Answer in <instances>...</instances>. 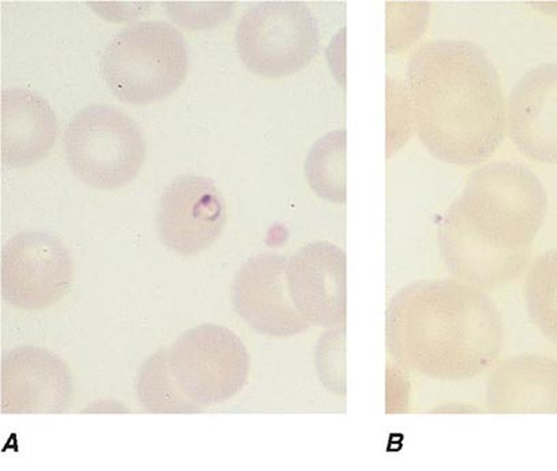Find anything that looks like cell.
<instances>
[{
  "label": "cell",
  "instance_id": "obj_16",
  "mask_svg": "<svg viewBox=\"0 0 557 471\" xmlns=\"http://www.w3.org/2000/svg\"><path fill=\"white\" fill-rule=\"evenodd\" d=\"M305 174L315 195L326 201H346V131L320 137L305 160Z\"/></svg>",
  "mask_w": 557,
  "mask_h": 471
},
{
  "label": "cell",
  "instance_id": "obj_15",
  "mask_svg": "<svg viewBox=\"0 0 557 471\" xmlns=\"http://www.w3.org/2000/svg\"><path fill=\"white\" fill-rule=\"evenodd\" d=\"M485 396L495 411L557 410V362L541 355L507 358L487 380Z\"/></svg>",
  "mask_w": 557,
  "mask_h": 471
},
{
  "label": "cell",
  "instance_id": "obj_8",
  "mask_svg": "<svg viewBox=\"0 0 557 471\" xmlns=\"http://www.w3.org/2000/svg\"><path fill=\"white\" fill-rule=\"evenodd\" d=\"M73 260L66 245L50 233L14 235L2 249V294L13 307L41 310L66 296L73 283Z\"/></svg>",
  "mask_w": 557,
  "mask_h": 471
},
{
  "label": "cell",
  "instance_id": "obj_3",
  "mask_svg": "<svg viewBox=\"0 0 557 471\" xmlns=\"http://www.w3.org/2000/svg\"><path fill=\"white\" fill-rule=\"evenodd\" d=\"M385 338L391 358L405 371L462 382L494 365L505 325L484 290L449 277L400 288L388 305Z\"/></svg>",
  "mask_w": 557,
  "mask_h": 471
},
{
  "label": "cell",
  "instance_id": "obj_7",
  "mask_svg": "<svg viewBox=\"0 0 557 471\" xmlns=\"http://www.w3.org/2000/svg\"><path fill=\"white\" fill-rule=\"evenodd\" d=\"M235 46L246 67L259 76H292L320 51L318 21L302 2H261L239 20Z\"/></svg>",
  "mask_w": 557,
  "mask_h": 471
},
{
  "label": "cell",
  "instance_id": "obj_5",
  "mask_svg": "<svg viewBox=\"0 0 557 471\" xmlns=\"http://www.w3.org/2000/svg\"><path fill=\"white\" fill-rule=\"evenodd\" d=\"M106 83L125 103L148 104L168 98L189 72V48L175 26L138 21L117 32L101 57Z\"/></svg>",
  "mask_w": 557,
  "mask_h": 471
},
{
  "label": "cell",
  "instance_id": "obj_6",
  "mask_svg": "<svg viewBox=\"0 0 557 471\" xmlns=\"http://www.w3.org/2000/svg\"><path fill=\"white\" fill-rule=\"evenodd\" d=\"M73 173L99 190H114L136 178L147 154L136 122L115 106L96 103L74 114L63 133Z\"/></svg>",
  "mask_w": 557,
  "mask_h": 471
},
{
  "label": "cell",
  "instance_id": "obj_2",
  "mask_svg": "<svg viewBox=\"0 0 557 471\" xmlns=\"http://www.w3.org/2000/svg\"><path fill=\"white\" fill-rule=\"evenodd\" d=\"M406 84L412 127L433 157L468 168L484 163L505 140L500 74L474 42H424L407 63Z\"/></svg>",
  "mask_w": 557,
  "mask_h": 471
},
{
  "label": "cell",
  "instance_id": "obj_17",
  "mask_svg": "<svg viewBox=\"0 0 557 471\" xmlns=\"http://www.w3.org/2000/svg\"><path fill=\"white\" fill-rule=\"evenodd\" d=\"M524 303L532 323L557 345V248L544 251L530 265Z\"/></svg>",
  "mask_w": 557,
  "mask_h": 471
},
{
  "label": "cell",
  "instance_id": "obj_19",
  "mask_svg": "<svg viewBox=\"0 0 557 471\" xmlns=\"http://www.w3.org/2000/svg\"><path fill=\"white\" fill-rule=\"evenodd\" d=\"M535 8L544 10V12H548L549 14L557 15V3H548V4H535Z\"/></svg>",
  "mask_w": 557,
  "mask_h": 471
},
{
  "label": "cell",
  "instance_id": "obj_1",
  "mask_svg": "<svg viewBox=\"0 0 557 471\" xmlns=\"http://www.w3.org/2000/svg\"><path fill=\"white\" fill-rule=\"evenodd\" d=\"M548 197L539 176L518 162L473 171L438 226L449 274L481 290L516 281L527 270Z\"/></svg>",
  "mask_w": 557,
  "mask_h": 471
},
{
  "label": "cell",
  "instance_id": "obj_4",
  "mask_svg": "<svg viewBox=\"0 0 557 471\" xmlns=\"http://www.w3.org/2000/svg\"><path fill=\"white\" fill-rule=\"evenodd\" d=\"M180 413L209 408L239 394L248 382L249 352L232 330L201 324L159 350Z\"/></svg>",
  "mask_w": 557,
  "mask_h": 471
},
{
  "label": "cell",
  "instance_id": "obj_11",
  "mask_svg": "<svg viewBox=\"0 0 557 471\" xmlns=\"http://www.w3.org/2000/svg\"><path fill=\"white\" fill-rule=\"evenodd\" d=\"M288 293L310 326L339 329L346 324V255L339 246L312 243L288 257Z\"/></svg>",
  "mask_w": 557,
  "mask_h": 471
},
{
  "label": "cell",
  "instance_id": "obj_10",
  "mask_svg": "<svg viewBox=\"0 0 557 471\" xmlns=\"http://www.w3.org/2000/svg\"><path fill=\"white\" fill-rule=\"evenodd\" d=\"M288 257L264 253L250 257L235 276L233 305L250 329L272 338H290L308 331L288 293Z\"/></svg>",
  "mask_w": 557,
  "mask_h": 471
},
{
  "label": "cell",
  "instance_id": "obj_12",
  "mask_svg": "<svg viewBox=\"0 0 557 471\" xmlns=\"http://www.w3.org/2000/svg\"><path fill=\"white\" fill-rule=\"evenodd\" d=\"M73 394L70 369L53 352L20 346L2 358L0 408L3 413H57Z\"/></svg>",
  "mask_w": 557,
  "mask_h": 471
},
{
  "label": "cell",
  "instance_id": "obj_18",
  "mask_svg": "<svg viewBox=\"0 0 557 471\" xmlns=\"http://www.w3.org/2000/svg\"><path fill=\"white\" fill-rule=\"evenodd\" d=\"M345 326L325 332L315 347V368L324 387L343 395L346 389L345 355H346Z\"/></svg>",
  "mask_w": 557,
  "mask_h": 471
},
{
  "label": "cell",
  "instance_id": "obj_14",
  "mask_svg": "<svg viewBox=\"0 0 557 471\" xmlns=\"http://www.w3.org/2000/svg\"><path fill=\"white\" fill-rule=\"evenodd\" d=\"M58 117L41 95L10 88L0 100V158L9 168H30L50 153L57 141Z\"/></svg>",
  "mask_w": 557,
  "mask_h": 471
},
{
  "label": "cell",
  "instance_id": "obj_9",
  "mask_svg": "<svg viewBox=\"0 0 557 471\" xmlns=\"http://www.w3.org/2000/svg\"><path fill=\"white\" fill-rule=\"evenodd\" d=\"M162 243L181 256H196L216 243L226 226L221 191L207 176L181 175L165 187L158 210Z\"/></svg>",
  "mask_w": 557,
  "mask_h": 471
},
{
  "label": "cell",
  "instance_id": "obj_13",
  "mask_svg": "<svg viewBox=\"0 0 557 471\" xmlns=\"http://www.w3.org/2000/svg\"><path fill=\"white\" fill-rule=\"evenodd\" d=\"M507 132L528 158L557 164V63L539 64L519 78L508 96Z\"/></svg>",
  "mask_w": 557,
  "mask_h": 471
}]
</instances>
